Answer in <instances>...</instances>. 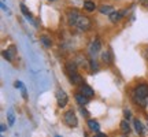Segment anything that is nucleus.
Wrapping results in <instances>:
<instances>
[{"label":"nucleus","mask_w":148,"mask_h":137,"mask_svg":"<svg viewBox=\"0 0 148 137\" xmlns=\"http://www.w3.org/2000/svg\"><path fill=\"white\" fill-rule=\"evenodd\" d=\"M75 27L78 29L79 32H88L90 27H92V21H90V18L84 16V15H79L78 21L75 23Z\"/></svg>","instance_id":"f257e3e1"},{"label":"nucleus","mask_w":148,"mask_h":137,"mask_svg":"<svg viewBox=\"0 0 148 137\" xmlns=\"http://www.w3.org/2000/svg\"><path fill=\"white\" fill-rule=\"evenodd\" d=\"M63 121H64V123L70 127H75L78 125V118H77V115H75V112H74L73 110H69L64 112Z\"/></svg>","instance_id":"f03ea898"},{"label":"nucleus","mask_w":148,"mask_h":137,"mask_svg":"<svg viewBox=\"0 0 148 137\" xmlns=\"http://www.w3.org/2000/svg\"><path fill=\"white\" fill-rule=\"evenodd\" d=\"M133 96L148 99V84H138L137 86L133 89Z\"/></svg>","instance_id":"7ed1b4c3"},{"label":"nucleus","mask_w":148,"mask_h":137,"mask_svg":"<svg viewBox=\"0 0 148 137\" xmlns=\"http://www.w3.org/2000/svg\"><path fill=\"white\" fill-rule=\"evenodd\" d=\"M100 48H101V42L99 41V38H95L93 41L89 44V47H88V52L92 58H95L97 53L100 52Z\"/></svg>","instance_id":"20e7f679"},{"label":"nucleus","mask_w":148,"mask_h":137,"mask_svg":"<svg viewBox=\"0 0 148 137\" xmlns=\"http://www.w3.org/2000/svg\"><path fill=\"white\" fill-rule=\"evenodd\" d=\"M55 96H56V101H58V105L60 107V108L67 104L69 97H67V93H66L63 89H58L56 90V93H55Z\"/></svg>","instance_id":"39448f33"},{"label":"nucleus","mask_w":148,"mask_h":137,"mask_svg":"<svg viewBox=\"0 0 148 137\" xmlns=\"http://www.w3.org/2000/svg\"><path fill=\"white\" fill-rule=\"evenodd\" d=\"M79 15H81V14H79L77 10H70L69 12H67V22H69L70 26H75Z\"/></svg>","instance_id":"423d86ee"},{"label":"nucleus","mask_w":148,"mask_h":137,"mask_svg":"<svg viewBox=\"0 0 148 137\" xmlns=\"http://www.w3.org/2000/svg\"><path fill=\"white\" fill-rule=\"evenodd\" d=\"M78 92H81V93H82V95H85L86 96V97H92V96H95V90L92 89V88H90L89 85H86V84H84V82H82V84L79 85V89H78Z\"/></svg>","instance_id":"0eeeda50"},{"label":"nucleus","mask_w":148,"mask_h":137,"mask_svg":"<svg viewBox=\"0 0 148 137\" xmlns=\"http://www.w3.org/2000/svg\"><path fill=\"white\" fill-rule=\"evenodd\" d=\"M74 99H75V101H77L79 105H82V107H84L85 104H88V101H89V97H86L85 95H82L81 92H77V93L74 95Z\"/></svg>","instance_id":"6e6552de"},{"label":"nucleus","mask_w":148,"mask_h":137,"mask_svg":"<svg viewBox=\"0 0 148 137\" xmlns=\"http://www.w3.org/2000/svg\"><path fill=\"white\" fill-rule=\"evenodd\" d=\"M123 15H125V12H123V11H112V12H111L108 16H110V21L115 23V22H119V21H121Z\"/></svg>","instance_id":"1a4fd4ad"},{"label":"nucleus","mask_w":148,"mask_h":137,"mask_svg":"<svg viewBox=\"0 0 148 137\" xmlns=\"http://www.w3.org/2000/svg\"><path fill=\"white\" fill-rule=\"evenodd\" d=\"M14 51H15V47H10L8 49H4V51H3V56H4L8 62H12V60H14V55H15Z\"/></svg>","instance_id":"9d476101"},{"label":"nucleus","mask_w":148,"mask_h":137,"mask_svg":"<svg viewBox=\"0 0 148 137\" xmlns=\"http://www.w3.org/2000/svg\"><path fill=\"white\" fill-rule=\"evenodd\" d=\"M77 68H78V64H77L75 60H73V62H67V63H66V73L67 74L77 73Z\"/></svg>","instance_id":"9b49d317"},{"label":"nucleus","mask_w":148,"mask_h":137,"mask_svg":"<svg viewBox=\"0 0 148 137\" xmlns=\"http://www.w3.org/2000/svg\"><path fill=\"white\" fill-rule=\"evenodd\" d=\"M88 127H89L92 132H96V133L100 130V125H99V122L95 121V119H89V121H88Z\"/></svg>","instance_id":"f8f14e48"},{"label":"nucleus","mask_w":148,"mask_h":137,"mask_svg":"<svg viewBox=\"0 0 148 137\" xmlns=\"http://www.w3.org/2000/svg\"><path fill=\"white\" fill-rule=\"evenodd\" d=\"M69 77H70V81H71L74 85H81L82 84V78H81L79 74L73 73V74H69Z\"/></svg>","instance_id":"ddd939ff"},{"label":"nucleus","mask_w":148,"mask_h":137,"mask_svg":"<svg viewBox=\"0 0 148 137\" xmlns=\"http://www.w3.org/2000/svg\"><path fill=\"white\" fill-rule=\"evenodd\" d=\"M101 60L107 64H111L112 63V56H111V52L110 51H104L101 52Z\"/></svg>","instance_id":"4468645a"},{"label":"nucleus","mask_w":148,"mask_h":137,"mask_svg":"<svg viewBox=\"0 0 148 137\" xmlns=\"http://www.w3.org/2000/svg\"><path fill=\"white\" fill-rule=\"evenodd\" d=\"M134 129H136V133L137 134H140V136H143L144 134V126H143V123L138 121V119H134Z\"/></svg>","instance_id":"2eb2a0df"},{"label":"nucleus","mask_w":148,"mask_h":137,"mask_svg":"<svg viewBox=\"0 0 148 137\" xmlns=\"http://www.w3.org/2000/svg\"><path fill=\"white\" fill-rule=\"evenodd\" d=\"M84 8L88 11V12H92V11H95L96 4L93 3V1H90V0H85L84 1Z\"/></svg>","instance_id":"dca6fc26"},{"label":"nucleus","mask_w":148,"mask_h":137,"mask_svg":"<svg viewBox=\"0 0 148 137\" xmlns=\"http://www.w3.org/2000/svg\"><path fill=\"white\" fill-rule=\"evenodd\" d=\"M121 130H122V133H123V136H126V134L130 133V126H129V123H127V119L121 122Z\"/></svg>","instance_id":"f3484780"},{"label":"nucleus","mask_w":148,"mask_h":137,"mask_svg":"<svg viewBox=\"0 0 148 137\" xmlns=\"http://www.w3.org/2000/svg\"><path fill=\"white\" fill-rule=\"evenodd\" d=\"M99 11H100L101 14H107V15H110L111 12H112V11H114V7H112V5H101L100 8H99Z\"/></svg>","instance_id":"a211bd4d"},{"label":"nucleus","mask_w":148,"mask_h":137,"mask_svg":"<svg viewBox=\"0 0 148 137\" xmlns=\"http://www.w3.org/2000/svg\"><path fill=\"white\" fill-rule=\"evenodd\" d=\"M21 11H22V14L26 16L29 21L33 22V16H32V14H30V11H29V10L26 8V5H25V4H21Z\"/></svg>","instance_id":"6ab92c4d"},{"label":"nucleus","mask_w":148,"mask_h":137,"mask_svg":"<svg viewBox=\"0 0 148 137\" xmlns=\"http://www.w3.org/2000/svg\"><path fill=\"white\" fill-rule=\"evenodd\" d=\"M40 41L42 42V45H44L45 48H49L51 45H52V41H51V38H49L48 36H41L40 37Z\"/></svg>","instance_id":"aec40b11"},{"label":"nucleus","mask_w":148,"mask_h":137,"mask_svg":"<svg viewBox=\"0 0 148 137\" xmlns=\"http://www.w3.org/2000/svg\"><path fill=\"white\" fill-rule=\"evenodd\" d=\"M133 100H134V103L138 105H141L143 108H145L147 107V99H143V97H136V96H133Z\"/></svg>","instance_id":"412c9836"},{"label":"nucleus","mask_w":148,"mask_h":137,"mask_svg":"<svg viewBox=\"0 0 148 137\" xmlns=\"http://www.w3.org/2000/svg\"><path fill=\"white\" fill-rule=\"evenodd\" d=\"M7 118H8V123H10V126H12V125H14V122H15V115H14V111L8 110V112H7Z\"/></svg>","instance_id":"4be33fe9"},{"label":"nucleus","mask_w":148,"mask_h":137,"mask_svg":"<svg viewBox=\"0 0 148 137\" xmlns=\"http://www.w3.org/2000/svg\"><path fill=\"white\" fill-rule=\"evenodd\" d=\"M89 67L92 71H97V70H99V64H97V62L95 60V58H92L89 60Z\"/></svg>","instance_id":"5701e85b"},{"label":"nucleus","mask_w":148,"mask_h":137,"mask_svg":"<svg viewBox=\"0 0 148 137\" xmlns=\"http://www.w3.org/2000/svg\"><path fill=\"white\" fill-rule=\"evenodd\" d=\"M14 86H15L16 89H22V88H23V84H22L21 81H15V84H14Z\"/></svg>","instance_id":"b1692460"},{"label":"nucleus","mask_w":148,"mask_h":137,"mask_svg":"<svg viewBox=\"0 0 148 137\" xmlns=\"http://www.w3.org/2000/svg\"><path fill=\"white\" fill-rule=\"evenodd\" d=\"M123 114H125V118H126V119H129V118H130V111H129V110H125V111H123Z\"/></svg>","instance_id":"393cba45"},{"label":"nucleus","mask_w":148,"mask_h":137,"mask_svg":"<svg viewBox=\"0 0 148 137\" xmlns=\"http://www.w3.org/2000/svg\"><path fill=\"white\" fill-rule=\"evenodd\" d=\"M140 4L144 7H148V0H140Z\"/></svg>","instance_id":"a878e982"},{"label":"nucleus","mask_w":148,"mask_h":137,"mask_svg":"<svg viewBox=\"0 0 148 137\" xmlns=\"http://www.w3.org/2000/svg\"><path fill=\"white\" fill-rule=\"evenodd\" d=\"M22 96H23V99H27V96H26V89H25V86L22 88Z\"/></svg>","instance_id":"bb28decb"},{"label":"nucleus","mask_w":148,"mask_h":137,"mask_svg":"<svg viewBox=\"0 0 148 137\" xmlns=\"http://www.w3.org/2000/svg\"><path fill=\"white\" fill-rule=\"evenodd\" d=\"M0 130H1V132H5V130H7V126H5V125H1V126H0Z\"/></svg>","instance_id":"cd10ccee"},{"label":"nucleus","mask_w":148,"mask_h":137,"mask_svg":"<svg viewBox=\"0 0 148 137\" xmlns=\"http://www.w3.org/2000/svg\"><path fill=\"white\" fill-rule=\"evenodd\" d=\"M81 112H82L84 115H88V111L85 110V108H82V107H81Z\"/></svg>","instance_id":"c85d7f7f"},{"label":"nucleus","mask_w":148,"mask_h":137,"mask_svg":"<svg viewBox=\"0 0 148 137\" xmlns=\"http://www.w3.org/2000/svg\"><path fill=\"white\" fill-rule=\"evenodd\" d=\"M1 8H3V10H4V11H7V7H5V4H4V3H1Z\"/></svg>","instance_id":"c756f323"},{"label":"nucleus","mask_w":148,"mask_h":137,"mask_svg":"<svg viewBox=\"0 0 148 137\" xmlns=\"http://www.w3.org/2000/svg\"><path fill=\"white\" fill-rule=\"evenodd\" d=\"M144 55H145V58L148 59V48H147V49H145V52H144Z\"/></svg>","instance_id":"7c9ffc66"},{"label":"nucleus","mask_w":148,"mask_h":137,"mask_svg":"<svg viewBox=\"0 0 148 137\" xmlns=\"http://www.w3.org/2000/svg\"><path fill=\"white\" fill-rule=\"evenodd\" d=\"M55 137H60V136H55Z\"/></svg>","instance_id":"2f4dec72"},{"label":"nucleus","mask_w":148,"mask_h":137,"mask_svg":"<svg viewBox=\"0 0 148 137\" xmlns=\"http://www.w3.org/2000/svg\"><path fill=\"white\" fill-rule=\"evenodd\" d=\"M51 1H53V0H51Z\"/></svg>","instance_id":"473e14b6"}]
</instances>
